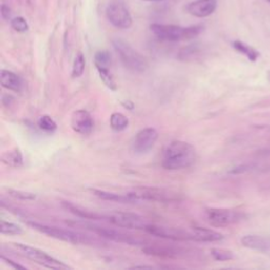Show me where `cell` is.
Listing matches in <instances>:
<instances>
[{"label":"cell","instance_id":"cell-1","mask_svg":"<svg viewBox=\"0 0 270 270\" xmlns=\"http://www.w3.org/2000/svg\"><path fill=\"white\" fill-rule=\"evenodd\" d=\"M196 160V150L184 140L169 142L163 152L161 166L166 170L176 171L190 168Z\"/></svg>","mask_w":270,"mask_h":270},{"label":"cell","instance_id":"cell-2","mask_svg":"<svg viewBox=\"0 0 270 270\" xmlns=\"http://www.w3.org/2000/svg\"><path fill=\"white\" fill-rule=\"evenodd\" d=\"M151 32L154 34L155 37L159 40L176 43L183 40H191L199 36L204 27L191 26V27H181L175 25H161V24H152L150 26Z\"/></svg>","mask_w":270,"mask_h":270},{"label":"cell","instance_id":"cell-3","mask_svg":"<svg viewBox=\"0 0 270 270\" xmlns=\"http://www.w3.org/2000/svg\"><path fill=\"white\" fill-rule=\"evenodd\" d=\"M112 46L123 67L133 73H143L148 69V63L140 53L121 38H114Z\"/></svg>","mask_w":270,"mask_h":270},{"label":"cell","instance_id":"cell-4","mask_svg":"<svg viewBox=\"0 0 270 270\" xmlns=\"http://www.w3.org/2000/svg\"><path fill=\"white\" fill-rule=\"evenodd\" d=\"M135 203L138 202H156V203H173L183 200V196L174 191L155 187H137L127 192Z\"/></svg>","mask_w":270,"mask_h":270},{"label":"cell","instance_id":"cell-5","mask_svg":"<svg viewBox=\"0 0 270 270\" xmlns=\"http://www.w3.org/2000/svg\"><path fill=\"white\" fill-rule=\"evenodd\" d=\"M28 224L33 229L41 232L43 235H46L50 238L56 239L59 241H64V242L71 243V244H82V245H89L92 243L91 239L82 235V233L80 232H76V231L70 230V229L58 228L55 226L45 225V224L36 223V222H29Z\"/></svg>","mask_w":270,"mask_h":270},{"label":"cell","instance_id":"cell-6","mask_svg":"<svg viewBox=\"0 0 270 270\" xmlns=\"http://www.w3.org/2000/svg\"><path fill=\"white\" fill-rule=\"evenodd\" d=\"M12 246L20 253L25 258L37 263L44 267L50 268V269H71L69 265L65 264L64 262L55 259L54 257L48 255L46 251L38 249L36 247L27 245V244H22V243H13Z\"/></svg>","mask_w":270,"mask_h":270},{"label":"cell","instance_id":"cell-7","mask_svg":"<svg viewBox=\"0 0 270 270\" xmlns=\"http://www.w3.org/2000/svg\"><path fill=\"white\" fill-rule=\"evenodd\" d=\"M75 225H80L82 227H85L88 230H91L96 235H98L101 238H105L107 240H110L116 243H120V244H127V245H131V246H143V245H147L146 241L142 240L138 237L132 236V235H128V233H123L121 231L115 230V229H109V228H105V227H100L91 223H75Z\"/></svg>","mask_w":270,"mask_h":270},{"label":"cell","instance_id":"cell-8","mask_svg":"<svg viewBox=\"0 0 270 270\" xmlns=\"http://www.w3.org/2000/svg\"><path fill=\"white\" fill-rule=\"evenodd\" d=\"M245 215L232 209L225 208H209L205 210V218L213 227H227L237 224L244 219Z\"/></svg>","mask_w":270,"mask_h":270},{"label":"cell","instance_id":"cell-9","mask_svg":"<svg viewBox=\"0 0 270 270\" xmlns=\"http://www.w3.org/2000/svg\"><path fill=\"white\" fill-rule=\"evenodd\" d=\"M145 231L151 236L171 240V241H178V242L195 241V237L193 235L192 230H185L182 228L169 227V226H163V225H156V224L149 223Z\"/></svg>","mask_w":270,"mask_h":270},{"label":"cell","instance_id":"cell-10","mask_svg":"<svg viewBox=\"0 0 270 270\" xmlns=\"http://www.w3.org/2000/svg\"><path fill=\"white\" fill-rule=\"evenodd\" d=\"M106 16L110 24L117 29L126 30L132 26V16L120 0H113L108 5L106 9Z\"/></svg>","mask_w":270,"mask_h":270},{"label":"cell","instance_id":"cell-11","mask_svg":"<svg viewBox=\"0 0 270 270\" xmlns=\"http://www.w3.org/2000/svg\"><path fill=\"white\" fill-rule=\"evenodd\" d=\"M112 225L116 227H122L127 229H135V230H143L145 231L146 227L148 226V222L141 218L140 215L132 212H122L117 211L110 214H107L105 217Z\"/></svg>","mask_w":270,"mask_h":270},{"label":"cell","instance_id":"cell-12","mask_svg":"<svg viewBox=\"0 0 270 270\" xmlns=\"http://www.w3.org/2000/svg\"><path fill=\"white\" fill-rule=\"evenodd\" d=\"M158 139V132L154 128L139 130L131 141V149L135 154L148 153Z\"/></svg>","mask_w":270,"mask_h":270},{"label":"cell","instance_id":"cell-13","mask_svg":"<svg viewBox=\"0 0 270 270\" xmlns=\"http://www.w3.org/2000/svg\"><path fill=\"white\" fill-rule=\"evenodd\" d=\"M142 251L149 256L167 258V259L185 258L187 255H189V251L182 247H174L171 245H159V244L156 245L147 244V246L142 248Z\"/></svg>","mask_w":270,"mask_h":270},{"label":"cell","instance_id":"cell-14","mask_svg":"<svg viewBox=\"0 0 270 270\" xmlns=\"http://www.w3.org/2000/svg\"><path fill=\"white\" fill-rule=\"evenodd\" d=\"M71 127L74 132L80 135H89L93 131L94 120L88 111L77 110L72 114Z\"/></svg>","mask_w":270,"mask_h":270},{"label":"cell","instance_id":"cell-15","mask_svg":"<svg viewBox=\"0 0 270 270\" xmlns=\"http://www.w3.org/2000/svg\"><path fill=\"white\" fill-rule=\"evenodd\" d=\"M218 7L217 0H194L187 4L185 10L191 16L205 18L212 15Z\"/></svg>","mask_w":270,"mask_h":270},{"label":"cell","instance_id":"cell-16","mask_svg":"<svg viewBox=\"0 0 270 270\" xmlns=\"http://www.w3.org/2000/svg\"><path fill=\"white\" fill-rule=\"evenodd\" d=\"M0 84L10 91L22 92L24 84L22 78L12 71L2 70L0 72Z\"/></svg>","mask_w":270,"mask_h":270},{"label":"cell","instance_id":"cell-17","mask_svg":"<svg viewBox=\"0 0 270 270\" xmlns=\"http://www.w3.org/2000/svg\"><path fill=\"white\" fill-rule=\"evenodd\" d=\"M241 243L244 247L261 253H266L270 249V241L264 237L257 235H247L242 237Z\"/></svg>","mask_w":270,"mask_h":270},{"label":"cell","instance_id":"cell-18","mask_svg":"<svg viewBox=\"0 0 270 270\" xmlns=\"http://www.w3.org/2000/svg\"><path fill=\"white\" fill-rule=\"evenodd\" d=\"M191 230L195 237L196 242L214 243V242H220L224 239V236L222 235V233L215 231L213 229L194 226L191 228Z\"/></svg>","mask_w":270,"mask_h":270},{"label":"cell","instance_id":"cell-19","mask_svg":"<svg viewBox=\"0 0 270 270\" xmlns=\"http://www.w3.org/2000/svg\"><path fill=\"white\" fill-rule=\"evenodd\" d=\"M91 192L95 196H97L98 199L103 200V201H110V202H115V203H120V204H136L128 193L120 194V193H114V192H109V191L99 190V189H91Z\"/></svg>","mask_w":270,"mask_h":270},{"label":"cell","instance_id":"cell-20","mask_svg":"<svg viewBox=\"0 0 270 270\" xmlns=\"http://www.w3.org/2000/svg\"><path fill=\"white\" fill-rule=\"evenodd\" d=\"M61 205L66 210H68L69 212L73 213L74 215H76V217L81 218L84 220H105V217H106V215L98 214V213L93 212V211L86 210V209H84L79 206H76L74 204H72L70 202H63Z\"/></svg>","mask_w":270,"mask_h":270},{"label":"cell","instance_id":"cell-21","mask_svg":"<svg viewBox=\"0 0 270 270\" xmlns=\"http://www.w3.org/2000/svg\"><path fill=\"white\" fill-rule=\"evenodd\" d=\"M2 161L11 168H20L24 165L23 153L18 148H14L3 153Z\"/></svg>","mask_w":270,"mask_h":270},{"label":"cell","instance_id":"cell-22","mask_svg":"<svg viewBox=\"0 0 270 270\" xmlns=\"http://www.w3.org/2000/svg\"><path fill=\"white\" fill-rule=\"evenodd\" d=\"M232 47L236 51L245 55L250 61H257L260 57V53L251 46L241 41V40H235L232 43Z\"/></svg>","mask_w":270,"mask_h":270},{"label":"cell","instance_id":"cell-23","mask_svg":"<svg viewBox=\"0 0 270 270\" xmlns=\"http://www.w3.org/2000/svg\"><path fill=\"white\" fill-rule=\"evenodd\" d=\"M129 126V119L128 117L123 115L122 113L119 112H115L111 115L110 117V127L116 131V132H120L123 131L128 128Z\"/></svg>","mask_w":270,"mask_h":270},{"label":"cell","instance_id":"cell-24","mask_svg":"<svg viewBox=\"0 0 270 270\" xmlns=\"http://www.w3.org/2000/svg\"><path fill=\"white\" fill-rule=\"evenodd\" d=\"M94 64L97 70L109 69L111 64V54L108 51H98L94 55Z\"/></svg>","mask_w":270,"mask_h":270},{"label":"cell","instance_id":"cell-25","mask_svg":"<svg viewBox=\"0 0 270 270\" xmlns=\"http://www.w3.org/2000/svg\"><path fill=\"white\" fill-rule=\"evenodd\" d=\"M0 232L7 236H18L22 235L24 230L19 225L3 220L0 222Z\"/></svg>","mask_w":270,"mask_h":270},{"label":"cell","instance_id":"cell-26","mask_svg":"<svg viewBox=\"0 0 270 270\" xmlns=\"http://www.w3.org/2000/svg\"><path fill=\"white\" fill-rule=\"evenodd\" d=\"M211 257L219 262H226L235 259V255H233L232 251L228 249H223V248H213L210 251Z\"/></svg>","mask_w":270,"mask_h":270},{"label":"cell","instance_id":"cell-27","mask_svg":"<svg viewBox=\"0 0 270 270\" xmlns=\"http://www.w3.org/2000/svg\"><path fill=\"white\" fill-rule=\"evenodd\" d=\"M37 124H38L39 129H41L45 132H51L52 133L54 131H56V129H57V123L49 115L40 116L38 118Z\"/></svg>","mask_w":270,"mask_h":270},{"label":"cell","instance_id":"cell-28","mask_svg":"<svg viewBox=\"0 0 270 270\" xmlns=\"http://www.w3.org/2000/svg\"><path fill=\"white\" fill-rule=\"evenodd\" d=\"M85 68H86V58L81 53H78L75 57V59H74V63H73L72 76H73L74 78L80 77L84 74Z\"/></svg>","mask_w":270,"mask_h":270},{"label":"cell","instance_id":"cell-29","mask_svg":"<svg viewBox=\"0 0 270 270\" xmlns=\"http://www.w3.org/2000/svg\"><path fill=\"white\" fill-rule=\"evenodd\" d=\"M8 194L16 200L19 201H34L36 200V195L32 192L28 191H22V190H14V189H8Z\"/></svg>","mask_w":270,"mask_h":270},{"label":"cell","instance_id":"cell-30","mask_svg":"<svg viewBox=\"0 0 270 270\" xmlns=\"http://www.w3.org/2000/svg\"><path fill=\"white\" fill-rule=\"evenodd\" d=\"M97 71H98V74L100 76V79L103 81V84L110 90H112V91H115L116 84H115V80L110 73L109 69H99Z\"/></svg>","mask_w":270,"mask_h":270},{"label":"cell","instance_id":"cell-31","mask_svg":"<svg viewBox=\"0 0 270 270\" xmlns=\"http://www.w3.org/2000/svg\"><path fill=\"white\" fill-rule=\"evenodd\" d=\"M11 27L13 30L19 33H25L29 30V25L24 17H15L11 20Z\"/></svg>","mask_w":270,"mask_h":270},{"label":"cell","instance_id":"cell-32","mask_svg":"<svg viewBox=\"0 0 270 270\" xmlns=\"http://www.w3.org/2000/svg\"><path fill=\"white\" fill-rule=\"evenodd\" d=\"M11 16H12V10L8 6L3 5L2 6V17L5 20H10Z\"/></svg>","mask_w":270,"mask_h":270},{"label":"cell","instance_id":"cell-33","mask_svg":"<svg viewBox=\"0 0 270 270\" xmlns=\"http://www.w3.org/2000/svg\"><path fill=\"white\" fill-rule=\"evenodd\" d=\"M2 259H3V261H5L8 265H11V266H12L13 268H15V269H27L26 266L20 265V264H18V263H16V262H14V261H12V260L6 258L5 256H2Z\"/></svg>","mask_w":270,"mask_h":270},{"label":"cell","instance_id":"cell-34","mask_svg":"<svg viewBox=\"0 0 270 270\" xmlns=\"http://www.w3.org/2000/svg\"><path fill=\"white\" fill-rule=\"evenodd\" d=\"M122 106H123L124 108H127V109H129V110H132V109H133V103H132L130 100L126 101V102H122Z\"/></svg>","mask_w":270,"mask_h":270},{"label":"cell","instance_id":"cell-35","mask_svg":"<svg viewBox=\"0 0 270 270\" xmlns=\"http://www.w3.org/2000/svg\"><path fill=\"white\" fill-rule=\"evenodd\" d=\"M132 268H152V266H134Z\"/></svg>","mask_w":270,"mask_h":270},{"label":"cell","instance_id":"cell-36","mask_svg":"<svg viewBox=\"0 0 270 270\" xmlns=\"http://www.w3.org/2000/svg\"><path fill=\"white\" fill-rule=\"evenodd\" d=\"M143 2H164V0H143Z\"/></svg>","mask_w":270,"mask_h":270},{"label":"cell","instance_id":"cell-37","mask_svg":"<svg viewBox=\"0 0 270 270\" xmlns=\"http://www.w3.org/2000/svg\"><path fill=\"white\" fill-rule=\"evenodd\" d=\"M267 79H268V81L270 82V70L268 71V73H267Z\"/></svg>","mask_w":270,"mask_h":270},{"label":"cell","instance_id":"cell-38","mask_svg":"<svg viewBox=\"0 0 270 270\" xmlns=\"http://www.w3.org/2000/svg\"><path fill=\"white\" fill-rule=\"evenodd\" d=\"M267 2H268V3H270V0H267Z\"/></svg>","mask_w":270,"mask_h":270}]
</instances>
